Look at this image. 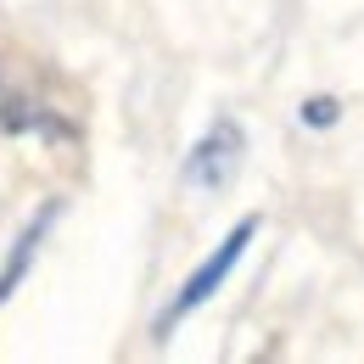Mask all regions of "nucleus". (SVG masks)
<instances>
[{"label":"nucleus","mask_w":364,"mask_h":364,"mask_svg":"<svg viewBox=\"0 0 364 364\" xmlns=\"http://www.w3.org/2000/svg\"><path fill=\"white\" fill-rule=\"evenodd\" d=\"M0 135H28V140H68L73 124L68 112L40 95L11 62H0Z\"/></svg>","instance_id":"f03ea898"},{"label":"nucleus","mask_w":364,"mask_h":364,"mask_svg":"<svg viewBox=\"0 0 364 364\" xmlns=\"http://www.w3.org/2000/svg\"><path fill=\"white\" fill-rule=\"evenodd\" d=\"M303 124H309V129H331V124H336V101H331V95L303 101Z\"/></svg>","instance_id":"39448f33"},{"label":"nucleus","mask_w":364,"mask_h":364,"mask_svg":"<svg viewBox=\"0 0 364 364\" xmlns=\"http://www.w3.org/2000/svg\"><path fill=\"white\" fill-rule=\"evenodd\" d=\"M56 219H62V202H40L34 213H28V225L11 235V247H6V258H0V309L17 297V286L28 280V269H34V258H40V247L50 241V230H56Z\"/></svg>","instance_id":"20e7f679"},{"label":"nucleus","mask_w":364,"mask_h":364,"mask_svg":"<svg viewBox=\"0 0 364 364\" xmlns=\"http://www.w3.org/2000/svg\"><path fill=\"white\" fill-rule=\"evenodd\" d=\"M241 157H247V135L235 118H213L208 135L191 146L185 157V185L191 191H225L235 174H241Z\"/></svg>","instance_id":"7ed1b4c3"},{"label":"nucleus","mask_w":364,"mask_h":364,"mask_svg":"<svg viewBox=\"0 0 364 364\" xmlns=\"http://www.w3.org/2000/svg\"><path fill=\"white\" fill-rule=\"evenodd\" d=\"M252 235H258V219H252V213H247V219H235V225H230V235H225V241H219V247H213V252H208V258H202L191 274H185V286L168 297V303H163V314H157V325H151V336H174L185 319L196 314V309H202V303L225 286L230 274H235L241 252L252 247Z\"/></svg>","instance_id":"f257e3e1"}]
</instances>
